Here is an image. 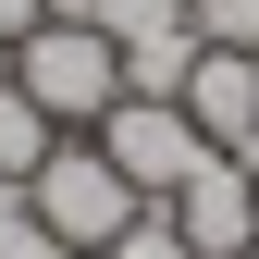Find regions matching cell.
I'll use <instances>...</instances> for the list:
<instances>
[{
    "label": "cell",
    "mask_w": 259,
    "mask_h": 259,
    "mask_svg": "<svg viewBox=\"0 0 259 259\" xmlns=\"http://www.w3.org/2000/svg\"><path fill=\"white\" fill-rule=\"evenodd\" d=\"M13 87L74 136V123H99V111L123 99V50L99 37V25H62V13H50L37 37H13Z\"/></svg>",
    "instance_id": "cell-1"
},
{
    "label": "cell",
    "mask_w": 259,
    "mask_h": 259,
    "mask_svg": "<svg viewBox=\"0 0 259 259\" xmlns=\"http://www.w3.org/2000/svg\"><path fill=\"white\" fill-rule=\"evenodd\" d=\"M25 198H37V222H50V235L74 247V259H99V247L123 235V222L148 210L136 185L111 173V148H99V136H62V148L37 160V185H25Z\"/></svg>",
    "instance_id": "cell-2"
},
{
    "label": "cell",
    "mask_w": 259,
    "mask_h": 259,
    "mask_svg": "<svg viewBox=\"0 0 259 259\" xmlns=\"http://www.w3.org/2000/svg\"><path fill=\"white\" fill-rule=\"evenodd\" d=\"M87 136L111 148V173L136 185V198H173V185H185V173L210 160V136L185 123V99H111L99 123H87Z\"/></svg>",
    "instance_id": "cell-3"
},
{
    "label": "cell",
    "mask_w": 259,
    "mask_h": 259,
    "mask_svg": "<svg viewBox=\"0 0 259 259\" xmlns=\"http://www.w3.org/2000/svg\"><path fill=\"white\" fill-rule=\"evenodd\" d=\"M160 210H173L185 259H247V247H259V173H247L235 148H210V160H198V173H185Z\"/></svg>",
    "instance_id": "cell-4"
},
{
    "label": "cell",
    "mask_w": 259,
    "mask_h": 259,
    "mask_svg": "<svg viewBox=\"0 0 259 259\" xmlns=\"http://www.w3.org/2000/svg\"><path fill=\"white\" fill-rule=\"evenodd\" d=\"M185 123H198L210 148H247V136H259V50H198V74H185Z\"/></svg>",
    "instance_id": "cell-5"
},
{
    "label": "cell",
    "mask_w": 259,
    "mask_h": 259,
    "mask_svg": "<svg viewBox=\"0 0 259 259\" xmlns=\"http://www.w3.org/2000/svg\"><path fill=\"white\" fill-rule=\"evenodd\" d=\"M185 74H198V25H160L123 50V99H185Z\"/></svg>",
    "instance_id": "cell-6"
},
{
    "label": "cell",
    "mask_w": 259,
    "mask_h": 259,
    "mask_svg": "<svg viewBox=\"0 0 259 259\" xmlns=\"http://www.w3.org/2000/svg\"><path fill=\"white\" fill-rule=\"evenodd\" d=\"M62 148V123L25 99V87H0V185H37V160Z\"/></svg>",
    "instance_id": "cell-7"
},
{
    "label": "cell",
    "mask_w": 259,
    "mask_h": 259,
    "mask_svg": "<svg viewBox=\"0 0 259 259\" xmlns=\"http://www.w3.org/2000/svg\"><path fill=\"white\" fill-rule=\"evenodd\" d=\"M62 25H99L111 50H136V37H160V25H185V0H50Z\"/></svg>",
    "instance_id": "cell-8"
},
{
    "label": "cell",
    "mask_w": 259,
    "mask_h": 259,
    "mask_svg": "<svg viewBox=\"0 0 259 259\" xmlns=\"http://www.w3.org/2000/svg\"><path fill=\"white\" fill-rule=\"evenodd\" d=\"M198 50H259V0H185Z\"/></svg>",
    "instance_id": "cell-9"
},
{
    "label": "cell",
    "mask_w": 259,
    "mask_h": 259,
    "mask_svg": "<svg viewBox=\"0 0 259 259\" xmlns=\"http://www.w3.org/2000/svg\"><path fill=\"white\" fill-rule=\"evenodd\" d=\"M99 259H185V235H173V210H160V198H148V210H136V222H123V235H111Z\"/></svg>",
    "instance_id": "cell-10"
},
{
    "label": "cell",
    "mask_w": 259,
    "mask_h": 259,
    "mask_svg": "<svg viewBox=\"0 0 259 259\" xmlns=\"http://www.w3.org/2000/svg\"><path fill=\"white\" fill-rule=\"evenodd\" d=\"M37 25H50V0H0V50H13V37H37Z\"/></svg>",
    "instance_id": "cell-11"
},
{
    "label": "cell",
    "mask_w": 259,
    "mask_h": 259,
    "mask_svg": "<svg viewBox=\"0 0 259 259\" xmlns=\"http://www.w3.org/2000/svg\"><path fill=\"white\" fill-rule=\"evenodd\" d=\"M235 160H247V173H259V136H247V148H235Z\"/></svg>",
    "instance_id": "cell-12"
},
{
    "label": "cell",
    "mask_w": 259,
    "mask_h": 259,
    "mask_svg": "<svg viewBox=\"0 0 259 259\" xmlns=\"http://www.w3.org/2000/svg\"><path fill=\"white\" fill-rule=\"evenodd\" d=\"M247 259H259V247H247Z\"/></svg>",
    "instance_id": "cell-13"
}]
</instances>
